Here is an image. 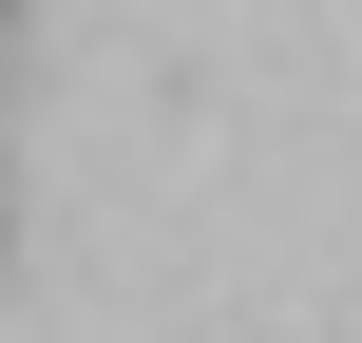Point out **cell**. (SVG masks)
Wrapping results in <instances>:
<instances>
[{
  "mask_svg": "<svg viewBox=\"0 0 362 343\" xmlns=\"http://www.w3.org/2000/svg\"><path fill=\"white\" fill-rule=\"evenodd\" d=\"M0 19H19V0H0Z\"/></svg>",
  "mask_w": 362,
  "mask_h": 343,
  "instance_id": "6da1fadb",
  "label": "cell"
}]
</instances>
